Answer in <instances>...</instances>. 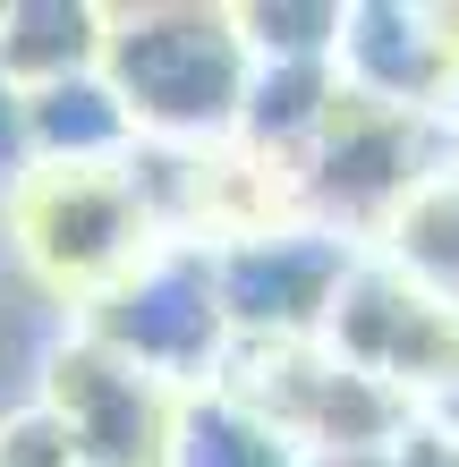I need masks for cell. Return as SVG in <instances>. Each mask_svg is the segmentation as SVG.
Returning <instances> with one entry per match:
<instances>
[{"label":"cell","instance_id":"10","mask_svg":"<svg viewBox=\"0 0 459 467\" xmlns=\"http://www.w3.org/2000/svg\"><path fill=\"white\" fill-rule=\"evenodd\" d=\"M128 153H137V128H128L120 94L102 86V68L26 94V161L35 171H120Z\"/></svg>","mask_w":459,"mask_h":467},{"label":"cell","instance_id":"17","mask_svg":"<svg viewBox=\"0 0 459 467\" xmlns=\"http://www.w3.org/2000/svg\"><path fill=\"white\" fill-rule=\"evenodd\" d=\"M26 171H35V161H26V94L0 77V196H9Z\"/></svg>","mask_w":459,"mask_h":467},{"label":"cell","instance_id":"16","mask_svg":"<svg viewBox=\"0 0 459 467\" xmlns=\"http://www.w3.org/2000/svg\"><path fill=\"white\" fill-rule=\"evenodd\" d=\"M0 467H77L60 417H51L35 391H26L17 408H0Z\"/></svg>","mask_w":459,"mask_h":467},{"label":"cell","instance_id":"1","mask_svg":"<svg viewBox=\"0 0 459 467\" xmlns=\"http://www.w3.org/2000/svg\"><path fill=\"white\" fill-rule=\"evenodd\" d=\"M247 77L256 60L238 9H204V0L102 9V86L120 94L137 145H230Z\"/></svg>","mask_w":459,"mask_h":467},{"label":"cell","instance_id":"2","mask_svg":"<svg viewBox=\"0 0 459 467\" xmlns=\"http://www.w3.org/2000/svg\"><path fill=\"white\" fill-rule=\"evenodd\" d=\"M68 332H86L94 348H111L120 366L153 374L179 400L213 391L230 366V323H222V297H213V246H187V238L145 246L102 297H86L68 315Z\"/></svg>","mask_w":459,"mask_h":467},{"label":"cell","instance_id":"5","mask_svg":"<svg viewBox=\"0 0 459 467\" xmlns=\"http://www.w3.org/2000/svg\"><path fill=\"white\" fill-rule=\"evenodd\" d=\"M213 391L247 400L264 425L281 433L298 459H349V451H391L425 425L409 400H391L383 382L349 374L323 340H289V348H230V366Z\"/></svg>","mask_w":459,"mask_h":467},{"label":"cell","instance_id":"19","mask_svg":"<svg viewBox=\"0 0 459 467\" xmlns=\"http://www.w3.org/2000/svg\"><path fill=\"white\" fill-rule=\"evenodd\" d=\"M425 425H434V433H451V442H459V382H451V400H443V408H434Z\"/></svg>","mask_w":459,"mask_h":467},{"label":"cell","instance_id":"4","mask_svg":"<svg viewBox=\"0 0 459 467\" xmlns=\"http://www.w3.org/2000/svg\"><path fill=\"white\" fill-rule=\"evenodd\" d=\"M0 230H9V255L26 264V281L60 297L68 315L102 297L145 246H162L120 171H26L0 196Z\"/></svg>","mask_w":459,"mask_h":467},{"label":"cell","instance_id":"3","mask_svg":"<svg viewBox=\"0 0 459 467\" xmlns=\"http://www.w3.org/2000/svg\"><path fill=\"white\" fill-rule=\"evenodd\" d=\"M451 161V136L443 119H417V111H383V102H358L340 94L323 136L307 145L298 179V222L332 230L349 246H383V230L409 213V196Z\"/></svg>","mask_w":459,"mask_h":467},{"label":"cell","instance_id":"14","mask_svg":"<svg viewBox=\"0 0 459 467\" xmlns=\"http://www.w3.org/2000/svg\"><path fill=\"white\" fill-rule=\"evenodd\" d=\"M366 255H391L409 281H425L434 297L459 306V161H443L434 179L409 196V213L383 230V246H366Z\"/></svg>","mask_w":459,"mask_h":467},{"label":"cell","instance_id":"6","mask_svg":"<svg viewBox=\"0 0 459 467\" xmlns=\"http://www.w3.org/2000/svg\"><path fill=\"white\" fill-rule=\"evenodd\" d=\"M323 348L349 374H366L391 400H409L417 417H434L451 400V382H459V306L434 297L425 281H409L391 255H358L340 297H332Z\"/></svg>","mask_w":459,"mask_h":467},{"label":"cell","instance_id":"11","mask_svg":"<svg viewBox=\"0 0 459 467\" xmlns=\"http://www.w3.org/2000/svg\"><path fill=\"white\" fill-rule=\"evenodd\" d=\"M332 102H340V68L332 60H256L230 145H247L256 161H273V171H298L307 145L323 136V119H332Z\"/></svg>","mask_w":459,"mask_h":467},{"label":"cell","instance_id":"18","mask_svg":"<svg viewBox=\"0 0 459 467\" xmlns=\"http://www.w3.org/2000/svg\"><path fill=\"white\" fill-rule=\"evenodd\" d=\"M307 467H417L409 442H391V451H349V459H307Z\"/></svg>","mask_w":459,"mask_h":467},{"label":"cell","instance_id":"9","mask_svg":"<svg viewBox=\"0 0 459 467\" xmlns=\"http://www.w3.org/2000/svg\"><path fill=\"white\" fill-rule=\"evenodd\" d=\"M340 94L434 119L451 94V51L434 35V0H340Z\"/></svg>","mask_w":459,"mask_h":467},{"label":"cell","instance_id":"8","mask_svg":"<svg viewBox=\"0 0 459 467\" xmlns=\"http://www.w3.org/2000/svg\"><path fill=\"white\" fill-rule=\"evenodd\" d=\"M51 417H60L77 467H162L179 425V391H162L153 374L120 366L111 348H94L86 332H60L35 348V382H26Z\"/></svg>","mask_w":459,"mask_h":467},{"label":"cell","instance_id":"12","mask_svg":"<svg viewBox=\"0 0 459 467\" xmlns=\"http://www.w3.org/2000/svg\"><path fill=\"white\" fill-rule=\"evenodd\" d=\"M102 68V9L94 0H0V77L17 94Z\"/></svg>","mask_w":459,"mask_h":467},{"label":"cell","instance_id":"13","mask_svg":"<svg viewBox=\"0 0 459 467\" xmlns=\"http://www.w3.org/2000/svg\"><path fill=\"white\" fill-rule=\"evenodd\" d=\"M162 467H307V459L289 451L247 400H230V391H187Z\"/></svg>","mask_w":459,"mask_h":467},{"label":"cell","instance_id":"15","mask_svg":"<svg viewBox=\"0 0 459 467\" xmlns=\"http://www.w3.org/2000/svg\"><path fill=\"white\" fill-rule=\"evenodd\" d=\"M247 60H332L340 51V0H238Z\"/></svg>","mask_w":459,"mask_h":467},{"label":"cell","instance_id":"7","mask_svg":"<svg viewBox=\"0 0 459 467\" xmlns=\"http://www.w3.org/2000/svg\"><path fill=\"white\" fill-rule=\"evenodd\" d=\"M366 246H349L315 222H281L256 238L213 246V297H222L230 348H289V340H323L332 297L349 281Z\"/></svg>","mask_w":459,"mask_h":467}]
</instances>
